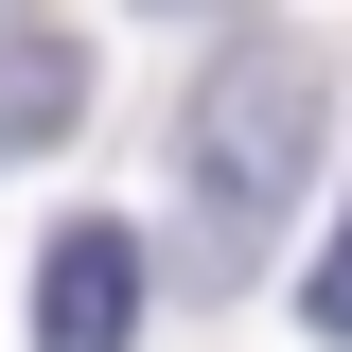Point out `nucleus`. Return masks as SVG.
Masks as SVG:
<instances>
[{
  "mask_svg": "<svg viewBox=\"0 0 352 352\" xmlns=\"http://www.w3.org/2000/svg\"><path fill=\"white\" fill-rule=\"evenodd\" d=\"M124 335H141V229L71 212L36 264V352H124Z\"/></svg>",
  "mask_w": 352,
  "mask_h": 352,
  "instance_id": "obj_2",
  "label": "nucleus"
},
{
  "mask_svg": "<svg viewBox=\"0 0 352 352\" xmlns=\"http://www.w3.org/2000/svg\"><path fill=\"white\" fill-rule=\"evenodd\" d=\"M71 88H88L71 36H0V141H53V124H71Z\"/></svg>",
  "mask_w": 352,
  "mask_h": 352,
  "instance_id": "obj_3",
  "label": "nucleus"
},
{
  "mask_svg": "<svg viewBox=\"0 0 352 352\" xmlns=\"http://www.w3.org/2000/svg\"><path fill=\"white\" fill-rule=\"evenodd\" d=\"M300 141H317V71L282 36H229L212 88H194V229H176V282H194V300H229L264 264V229L300 194Z\"/></svg>",
  "mask_w": 352,
  "mask_h": 352,
  "instance_id": "obj_1",
  "label": "nucleus"
},
{
  "mask_svg": "<svg viewBox=\"0 0 352 352\" xmlns=\"http://www.w3.org/2000/svg\"><path fill=\"white\" fill-rule=\"evenodd\" d=\"M300 300H317V335H352V212H335V247H317V282H300Z\"/></svg>",
  "mask_w": 352,
  "mask_h": 352,
  "instance_id": "obj_4",
  "label": "nucleus"
}]
</instances>
